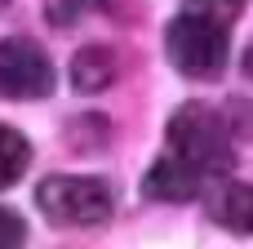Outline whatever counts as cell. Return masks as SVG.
Masks as SVG:
<instances>
[{
  "mask_svg": "<svg viewBox=\"0 0 253 249\" xmlns=\"http://www.w3.org/2000/svg\"><path fill=\"white\" fill-rule=\"evenodd\" d=\"M169 151L178 160H187L191 169H200V174H227L236 165L231 129L205 102H187V107L173 111V120H169Z\"/></svg>",
  "mask_w": 253,
  "mask_h": 249,
  "instance_id": "2",
  "label": "cell"
},
{
  "mask_svg": "<svg viewBox=\"0 0 253 249\" xmlns=\"http://www.w3.org/2000/svg\"><path fill=\"white\" fill-rule=\"evenodd\" d=\"M209 218L222 223L227 232L253 236V187L249 183H227L209 196Z\"/></svg>",
  "mask_w": 253,
  "mask_h": 249,
  "instance_id": "6",
  "label": "cell"
},
{
  "mask_svg": "<svg viewBox=\"0 0 253 249\" xmlns=\"http://www.w3.org/2000/svg\"><path fill=\"white\" fill-rule=\"evenodd\" d=\"M249 0H187L182 9H196V13H209V18H218V22H236L240 18V9H245Z\"/></svg>",
  "mask_w": 253,
  "mask_h": 249,
  "instance_id": "10",
  "label": "cell"
},
{
  "mask_svg": "<svg viewBox=\"0 0 253 249\" xmlns=\"http://www.w3.org/2000/svg\"><path fill=\"white\" fill-rule=\"evenodd\" d=\"M102 0H44V18L53 27H76L84 13H93Z\"/></svg>",
  "mask_w": 253,
  "mask_h": 249,
  "instance_id": "9",
  "label": "cell"
},
{
  "mask_svg": "<svg viewBox=\"0 0 253 249\" xmlns=\"http://www.w3.org/2000/svg\"><path fill=\"white\" fill-rule=\"evenodd\" d=\"M22 241H27V223L13 209L0 205V249H13V245H22Z\"/></svg>",
  "mask_w": 253,
  "mask_h": 249,
  "instance_id": "11",
  "label": "cell"
},
{
  "mask_svg": "<svg viewBox=\"0 0 253 249\" xmlns=\"http://www.w3.org/2000/svg\"><path fill=\"white\" fill-rule=\"evenodd\" d=\"M200 183H205V174H200V169H191V165H187V160H178V156H165V160H156V165H151V174L142 178V192H147L151 200L182 205V200H191V196L200 192Z\"/></svg>",
  "mask_w": 253,
  "mask_h": 249,
  "instance_id": "5",
  "label": "cell"
},
{
  "mask_svg": "<svg viewBox=\"0 0 253 249\" xmlns=\"http://www.w3.org/2000/svg\"><path fill=\"white\" fill-rule=\"evenodd\" d=\"M4 4H9V0H0V9H4Z\"/></svg>",
  "mask_w": 253,
  "mask_h": 249,
  "instance_id": "13",
  "label": "cell"
},
{
  "mask_svg": "<svg viewBox=\"0 0 253 249\" xmlns=\"http://www.w3.org/2000/svg\"><path fill=\"white\" fill-rule=\"evenodd\" d=\"M36 205L58 227H102L111 218V187L84 174H53L36 187Z\"/></svg>",
  "mask_w": 253,
  "mask_h": 249,
  "instance_id": "3",
  "label": "cell"
},
{
  "mask_svg": "<svg viewBox=\"0 0 253 249\" xmlns=\"http://www.w3.org/2000/svg\"><path fill=\"white\" fill-rule=\"evenodd\" d=\"M31 165V143L13 129V125H0V192L13 187Z\"/></svg>",
  "mask_w": 253,
  "mask_h": 249,
  "instance_id": "8",
  "label": "cell"
},
{
  "mask_svg": "<svg viewBox=\"0 0 253 249\" xmlns=\"http://www.w3.org/2000/svg\"><path fill=\"white\" fill-rule=\"evenodd\" d=\"M165 53L169 62L191 76V80H218L227 71V53H231V27L209 18V13H196V9H182L169 31H165Z\"/></svg>",
  "mask_w": 253,
  "mask_h": 249,
  "instance_id": "1",
  "label": "cell"
},
{
  "mask_svg": "<svg viewBox=\"0 0 253 249\" xmlns=\"http://www.w3.org/2000/svg\"><path fill=\"white\" fill-rule=\"evenodd\" d=\"M116 76H120V62H116V53L107 45H84L71 58V85L80 94H102Z\"/></svg>",
  "mask_w": 253,
  "mask_h": 249,
  "instance_id": "7",
  "label": "cell"
},
{
  "mask_svg": "<svg viewBox=\"0 0 253 249\" xmlns=\"http://www.w3.org/2000/svg\"><path fill=\"white\" fill-rule=\"evenodd\" d=\"M53 94V62L31 40H0V98H44Z\"/></svg>",
  "mask_w": 253,
  "mask_h": 249,
  "instance_id": "4",
  "label": "cell"
},
{
  "mask_svg": "<svg viewBox=\"0 0 253 249\" xmlns=\"http://www.w3.org/2000/svg\"><path fill=\"white\" fill-rule=\"evenodd\" d=\"M245 71H249V80H253V45H249V53H245Z\"/></svg>",
  "mask_w": 253,
  "mask_h": 249,
  "instance_id": "12",
  "label": "cell"
}]
</instances>
